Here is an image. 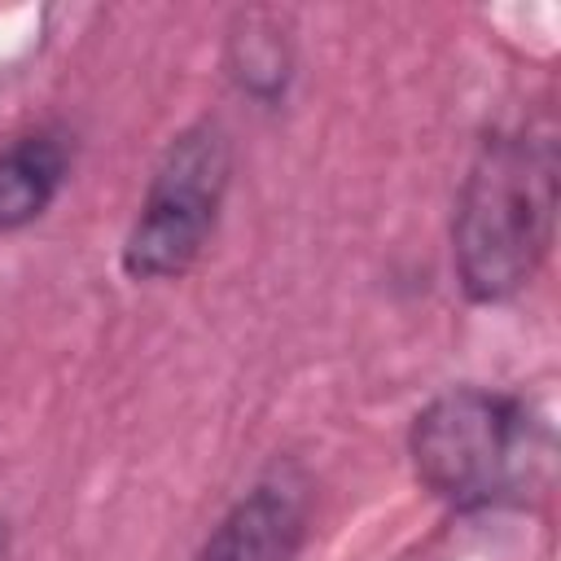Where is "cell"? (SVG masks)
Masks as SVG:
<instances>
[{
	"mask_svg": "<svg viewBox=\"0 0 561 561\" xmlns=\"http://www.w3.org/2000/svg\"><path fill=\"white\" fill-rule=\"evenodd\" d=\"M557 197L561 145L552 123L482 140L451 210V272L469 302H508L539 276L557 232Z\"/></svg>",
	"mask_w": 561,
	"mask_h": 561,
	"instance_id": "cell-1",
	"label": "cell"
},
{
	"mask_svg": "<svg viewBox=\"0 0 561 561\" xmlns=\"http://www.w3.org/2000/svg\"><path fill=\"white\" fill-rule=\"evenodd\" d=\"M408 460L451 513H508L548 495L557 438L526 394L451 386L412 416Z\"/></svg>",
	"mask_w": 561,
	"mask_h": 561,
	"instance_id": "cell-2",
	"label": "cell"
},
{
	"mask_svg": "<svg viewBox=\"0 0 561 561\" xmlns=\"http://www.w3.org/2000/svg\"><path fill=\"white\" fill-rule=\"evenodd\" d=\"M232 184V136L219 118H197L180 127L136 206L123 237L118 267L136 285L180 280L215 237L224 197Z\"/></svg>",
	"mask_w": 561,
	"mask_h": 561,
	"instance_id": "cell-3",
	"label": "cell"
},
{
	"mask_svg": "<svg viewBox=\"0 0 561 561\" xmlns=\"http://www.w3.org/2000/svg\"><path fill=\"white\" fill-rule=\"evenodd\" d=\"M311 522V486L298 465H272L210 526L193 561H298Z\"/></svg>",
	"mask_w": 561,
	"mask_h": 561,
	"instance_id": "cell-4",
	"label": "cell"
},
{
	"mask_svg": "<svg viewBox=\"0 0 561 561\" xmlns=\"http://www.w3.org/2000/svg\"><path fill=\"white\" fill-rule=\"evenodd\" d=\"M75 167L66 127H31L0 145V237L31 228L61 197Z\"/></svg>",
	"mask_w": 561,
	"mask_h": 561,
	"instance_id": "cell-5",
	"label": "cell"
},
{
	"mask_svg": "<svg viewBox=\"0 0 561 561\" xmlns=\"http://www.w3.org/2000/svg\"><path fill=\"white\" fill-rule=\"evenodd\" d=\"M224 70L237 83V92H245L250 101L280 105L294 83V44L280 13L267 9L237 13L224 44Z\"/></svg>",
	"mask_w": 561,
	"mask_h": 561,
	"instance_id": "cell-6",
	"label": "cell"
},
{
	"mask_svg": "<svg viewBox=\"0 0 561 561\" xmlns=\"http://www.w3.org/2000/svg\"><path fill=\"white\" fill-rule=\"evenodd\" d=\"M9 557V522H4V513H0V561Z\"/></svg>",
	"mask_w": 561,
	"mask_h": 561,
	"instance_id": "cell-7",
	"label": "cell"
}]
</instances>
